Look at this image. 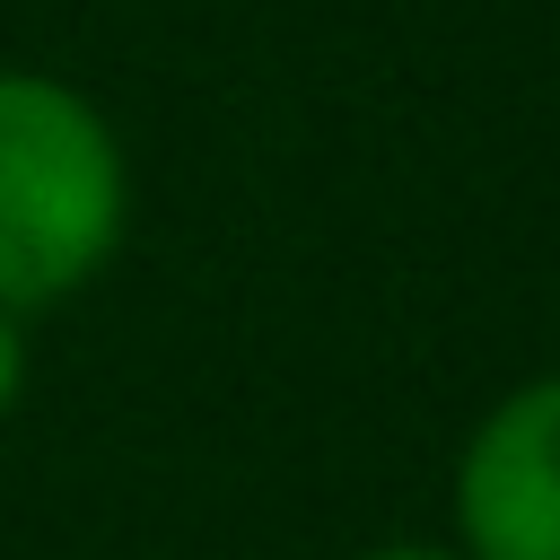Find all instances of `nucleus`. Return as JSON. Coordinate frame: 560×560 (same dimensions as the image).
<instances>
[{"label": "nucleus", "instance_id": "obj_1", "mask_svg": "<svg viewBox=\"0 0 560 560\" xmlns=\"http://www.w3.org/2000/svg\"><path fill=\"white\" fill-rule=\"evenodd\" d=\"M122 201L105 114L44 70H0V315L88 289L122 245Z\"/></svg>", "mask_w": 560, "mask_h": 560}, {"label": "nucleus", "instance_id": "obj_2", "mask_svg": "<svg viewBox=\"0 0 560 560\" xmlns=\"http://www.w3.org/2000/svg\"><path fill=\"white\" fill-rule=\"evenodd\" d=\"M464 560H560V376L490 402L455 464Z\"/></svg>", "mask_w": 560, "mask_h": 560}, {"label": "nucleus", "instance_id": "obj_3", "mask_svg": "<svg viewBox=\"0 0 560 560\" xmlns=\"http://www.w3.org/2000/svg\"><path fill=\"white\" fill-rule=\"evenodd\" d=\"M18 385H26V341H18V315H0V420H9Z\"/></svg>", "mask_w": 560, "mask_h": 560}, {"label": "nucleus", "instance_id": "obj_4", "mask_svg": "<svg viewBox=\"0 0 560 560\" xmlns=\"http://www.w3.org/2000/svg\"><path fill=\"white\" fill-rule=\"evenodd\" d=\"M359 560H464V551H438V542H376V551H359Z\"/></svg>", "mask_w": 560, "mask_h": 560}]
</instances>
